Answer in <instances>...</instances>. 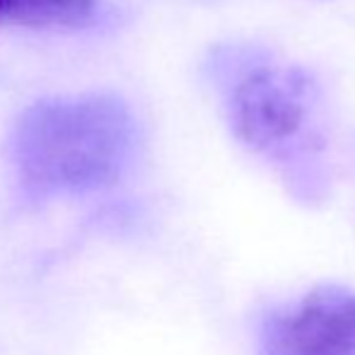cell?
<instances>
[{
  "instance_id": "6da1fadb",
  "label": "cell",
  "mask_w": 355,
  "mask_h": 355,
  "mask_svg": "<svg viewBox=\"0 0 355 355\" xmlns=\"http://www.w3.org/2000/svg\"><path fill=\"white\" fill-rule=\"evenodd\" d=\"M213 73L234 136L261 155L300 201H322L331 169L317 78L261 46L223 49Z\"/></svg>"
},
{
  "instance_id": "7a4b0ae2",
  "label": "cell",
  "mask_w": 355,
  "mask_h": 355,
  "mask_svg": "<svg viewBox=\"0 0 355 355\" xmlns=\"http://www.w3.org/2000/svg\"><path fill=\"white\" fill-rule=\"evenodd\" d=\"M138 153V123L114 94L51 97L15 123L10 155L37 196L87 193L114 187Z\"/></svg>"
},
{
  "instance_id": "3957f363",
  "label": "cell",
  "mask_w": 355,
  "mask_h": 355,
  "mask_svg": "<svg viewBox=\"0 0 355 355\" xmlns=\"http://www.w3.org/2000/svg\"><path fill=\"white\" fill-rule=\"evenodd\" d=\"M261 355H355V290L319 285L266 312Z\"/></svg>"
},
{
  "instance_id": "277c9868",
  "label": "cell",
  "mask_w": 355,
  "mask_h": 355,
  "mask_svg": "<svg viewBox=\"0 0 355 355\" xmlns=\"http://www.w3.org/2000/svg\"><path fill=\"white\" fill-rule=\"evenodd\" d=\"M97 12V0H0V29H78Z\"/></svg>"
}]
</instances>
